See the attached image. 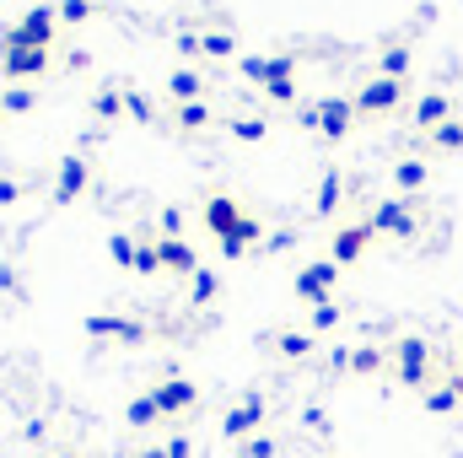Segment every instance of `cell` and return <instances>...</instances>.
<instances>
[{"mask_svg": "<svg viewBox=\"0 0 463 458\" xmlns=\"http://www.w3.org/2000/svg\"><path fill=\"white\" fill-rule=\"evenodd\" d=\"M54 43H60V5H49V0L27 5V11L0 33V49H54Z\"/></svg>", "mask_w": 463, "mask_h": 458, "instance_id": "1", "label": "cell"}, {"mask_svg": "<svg viewBox=\"0 0 463 458\" xmlns=\"http://www.w3.org/2000/svg\"><path fill=\"white\" fill-rule=\"evenodd\" d=\"M388 361H393V377L404 383V388H431V340H420V335H399V340L388 345Z\"/></svg>", "mask_w": 463, "mask_h": 458, "instance_id": "2", "label": "cell"}, {"mask_svg": "<svg viewBox=\"0 0 463 458\" xmlns=\"http://www.w3.org/2000/svg\"><path fill=\"white\" fill-rule=\"evenodd\" d=\"M335 286H340V264H335V259H307V264L297 270V281H291V297H297L302 308H318V302L335 297Z\"/></svg>", "mask_w": 463, "mask_h": 458, "instance_id": "3", "label": "cell"}, {"mask_svg": "<svg viewBox=\"0 0 463 458\" xmlns=\"http://www.w3.org/2000/svg\"><path fill=\"white\" fill-rule=\"evenodd\" d=\"M404 81H388V76H372L366 87H355L350 92V103H355V119H388L404 109Z\"/></svg>", "mask_w": 463, "mask_h": 458, "instance_id": "4", "label": "cell"}, {"mask_svg": "<svg viewBox=\"0 0 463 458\" xmlns=\"http://www.w3.org/2000/svg\"><path fill=\"white\" fill-rule=\"evenodd\" d=\"M242 216H248V205L232 200V195H222V189H211V195L200 200V227L211 232L216 243H232L237 227H242Z\"/></svg>", "mask_w": 463, "mask_h": 458, "instance_id": "5", "label": "cell"}, {"mask_svg": "<svg viewBox=\"0 0 463 458\" xmlns=\"http://www.w3.org/2000/svg\"><path fill=\"white\" fill-rule=\"evenodd\" d=\"M146 394L156 399V415H162V421H178V415H189V410L200 405V388H194L184 372H167V377H156Z\"/></svg>", "mask_w": 463, "mask_h": 458, "instance_id": "6", "label": "cell"}, {"mask_svg": "<svg viewBox=\"0 0 463 458\" xmlns=\"http://www.w3.org/2000/svg\"><path fill=\"white\" fill-rule=\"evenodd\" d=\"M81 335H92V340H109V345H146V324L140 319H129V313H87L81 319Z\"/></svg>", "mask_w": 463, "mask_h": 458, "instance_id": "7", "label": "cell"}, {"mask_svg": "<svg viewBox=\"0 0 463 458\" xmlns=\"http://www.w3.org/2000/svg\"><path fill=\"white\" fill-rule=\"evenodd\" d=\"M54 65V49H0V76L16 81V87H33L43 81Z\"/></svg>", "mask_w": 463, "mask_h": 458, "instance_id": "8", "label": "cell"}, {"mask_svg": "<svg viewBox=\"0 0 463 458\" xmlns=\"http://www.w3.org/2000/svg\"><path fill=\"white\" fill-rule=\"evenodd\" d=\"M264 415H269L264 394H242L227 415H222V437H227V443H248V437H259V432H264Z\"/></svg>", "mask_w": 463, "mask_h": 458, "instance_id": "9", "label": "cell"}, {"mask_svg": "<svg viewBox=\"0 0 463 458\" xmlns=\"http://www.w3.org/2000/svg\"><path fill=\"white\" fill-rule=\"evenodd\" d=\"M87 184H92V162L81 151H65L54 162V205H76L87 195Z\"/></svg>", "mask_w": 463, "mask_h": 458, "instance_id": "10", "label": "cell"}, {"mask_svg": "<svg viewBox=\"0 0 463 458\" xmlns=\"http://www.w3.org/2000/svg\"><path fill=\"white\" fill-rule=\"evenodd\" d=\"M350 129H355V103L345 92H324L318 98V140L340 146V140H350Z\"/></svg>", "mask_w": 463, "mask_h": 458, "instance_id": "11", "label": "cell"}, {"mask_svg": "<svg viewBox=\"0 0 463 458\" xmlns=\"http://www.w3.org/2000/svg\"><path fill=\"white\" fill-rule=\"evenodd\" d=\"M366 222H372L377 237H415V232H420V216H415L410 200H377Z\"/></svg>", "mask_w": 463, "mask_h": 458, "instance_id": "12", "label": "cell"}, {"mask_svg": "<svg viewBox=\"0 0 463 458\" xmlns=\"http://www.w3.org/2000/svg\"><path fill=\"white\" fill-rule=\"evenodd\" d=\"M372 222H340L335 227V237H329V259L340 264V270H350V264H361L366 259V248H372Z\"/></svg>", "mask_w": 463, "mask_h": 458, "instance_id": "13", "label": "cell"}, {"mask_svg": "<svg viewBox=\"0 0 463 458\" xmlns=\"http://www.w3.org/2000/svg\"><path fill=\"white\" fill-rule=\"evenodd\" d=\"M237 71H242V81H253L264 92L275 76H297V54L291 49H280V54H237Z\"/></svg>", "mask_w": 463, "mask_h": 458, "instance_id": "14", "label": "cell"}, {"mask_svg": "<svg viewBox=\"0 0 463 458\" xmlns=\"http://www.w3.org/2000/svg\"><path fill=\"white\" fill-rule=\"evenodd\" d=\"M156 253H162V275H178V281H189V275L205 264L189 237H156Z\"/></svg>", "mask_w": 463, "mask_h": 458, "instance_id": "15", "label": "cell"}, {"mask_svg": "<svg viewBox=\"0 0 463 458\" xmlns=\"http://www.w3.org/2000/svg\"><path fill=\"white\" fill-rule=\"evenodd\" d=\"M162 92H167L173 109H184V103H205V76H200L194 65H178V71H167Z\"/></svg>", "mask_w": 463, "mask_h": 458, "instance_id": "16", "label": "cell"}, {"mask_svg": "<svg viewBox=\"0 0 463 458\" xmlns=\"http://www.w3.org/2000/svg\"><path fill=\"white\" fill-rule=\"evenodd\" d=\"M453 119V103H448V92H426L420 103H415V129L420 135H431L437 124H448Z\"/></svg>", "mask_w": 463, "mask_h": 458, "instance_id": "17", "label": "cell"}, {"mask_svg": "<svg viewBox=\"0 0 463 458\" xmlns=\"http://www.w3.org/2000/svg\"><path fill=\"white\" fill-rule=\"evenodd\" d=\"M313 350H318V335L313 329H280L275 335V356L280 361H307Z\"/></svg>", "mask_w": 463, "mask_h": 458, "instance_id": "18", "label": "cell"}, {"mask_svg": "<svg viewBox=\"0 0 463 458\" xmlns=\"http://www.w3.org/2000/svg\"><path fill=\"white\" fill-rule=\"evenodd\" d=\"M420 399H426V410H431V415H453V410L463 405V377H448V383H431V388H426Z\"/></svg>", "mask_w": 463, "mask_h": 458, "instance_id": "19", "label": "cell"}, {"mask_svg": "<svg viewBox=\"0 0 463 458\" xmlns=\"http://www.w3.org/2000/svg\"><path fill=\"white\" fill-rule=\"evenodd\" d=\"M410 65H415L410 43H383V54H377V76H388V81H410Z\"/></svg>", "mask_w": 463, "mask_h": 458, "instance_id": "20", "label": "cell"}, {"mask_svg": "<svg viewBox=\"0 0 463 458\" xmlns=\"http://www.w3.org/2000/svg\"><path fill=\"white\" fill-rule=\"evenodd\" d=\"M313 205H318V216H335V211L345 205V178H340V167H324V178H318V195H313Z\"/></svg>", "mask_w": 463, "mask_h": 458, "instance_id": "21", "label": "cell"}, {"mask_svg": "<svg viewBox=\"0 0 463 458\" xmlns=\"http://www.w3.org/2000/svg\"><path fill=\"white\" fill-rule=\"evenodd\" d=\"M426 178H431V167H426L420 157H399V162H393V184H399V195H420Z\"/></svg>", "mask_w": 463, "mask_h": 458, "instance_id": "22", "label": "cell"}, {"mask_svg": "<svg viewBox=\"0 0 463 458\" xmlns=\"http://www.w3.org/2000/svg\"><path fill=\"white\" fill-rule=\"evenodd\" d=\"M92 119H103V124L124 119V81H103V87L92 92Z\"/></svg>", "mask_w": 463, "mask_h": 458, "instance_id": "23", "label": "cell"}, {"mask_svg": "<svg viewBox=\"0 0 463 458\" xmlns=\"http://www.w3.org/2000/svg\"><path fill=\"white\" fill-rule=\"evenodd\" d=\"M216 297H222V275H216L211 264H200V270L189 275V302H194V308H211Z\"/></svg>", "mask_w": 463, "mask_h": 458, "instance_id": "24", "label": "cell"}, {"mask_svg": "<svg viewBox=\"0 0 463 458\" xmlns=\"http://www.w3.org/2000/svg\"><path fill=\"white\" fill-rule=\"evenodd\" d=\"M200 54L205 60H237V33L232 27H205L200 33Z\"/></svg>", "mask_w": 463, "mask_h": 458, "instance_id": "25", "label": "cell"}, {"mask_svg": "<svg viewBox=\"0 0 463 458\" xmlns=\"http://www.w3.org/2000/svg\"><path fill=\"white\" fill-rule=\"evenodd\" d=\"M124 426H135V432H151V426H162V415H156V399H151V394H135V399L124 405Z\"/></svg>", "mask_w": 463, "mask_h": 458, "instance_id": "26", "label": "cell"}, {"mask_svg": "<svg viewBox=\"0 0 463 458\" xmlns=\"http://www.w3.org/2000/svg\"><path fill=\"white\" fill-rule=\"evenodd\" d=\"M173 129H178V135H205V129H211V103H184V109H173Z\"/></svg>", "mask_w": 463, "mask_h": 458, "instance_id": "27", "label": "cell"}, {"mask_svg": "<svg viewBox=\"0 0 463 458\" xmlns=\"http://www.w3.org/2000/svg\"><path fill=\"white\" fill-rule=\"evenodd\" d=\"M259 243H264V216H259V211H248V216H242V227H237V237H232V243H222V253H232V259H237L242 248H259Z\"/></svg>", "mask_w": 463, "mask_h": 458, "instance_id": "28", "label": "cell"}, {"mask_svg": "<svg viewBox=\"0 0 463 458\" xmlns=\"http://www.w3.org/2000/svg\"><path fill=\"white\" fill-rule=\"evenodd\" d=\"M383 367H388V350H383V345H355V350H350V372H355V377H377Z\"/></svg>", "mask_w": 463, "mask_h": 458, "instance_id": "29", "label": "cell"}, {"mask_svg": "<svg viewBox=\"0 0 463 458\" xmlns=\"http://www.w3.org/2000/svg\"><path fill=\"white\" fill-rule=\"evenodd\" d=\"M124 119H135V124H156V98L124 81Z\"/></svg>", "mask_w": 463, "mask_h": 458, "instance_id": "30", "label": "cell"}, {"mask_svg": "<svg viewBox=\"0 0 463 458\" xmlns=\"http://www.w3.org/2000/svg\"><path fill=\"white\" fill-rule=\"evenodd\" d=\"M426 146H431V151H442V157H458V151H463V119L437 124V129L426 135Z\"/></svg>", "mask_w": 463, "mask_h": 458, "instance_id": "31", "label": "cell"}, {"mask_svg": "<svg viewBox=\"0 0 463 458\" xmlns=\"http://www.w3.org/2000/svg\"><path fill=\"white\" fill-rule=\"evenodd\" d=\"M227 135H232V140H242V146H259V140H269V119H259V114L248 119V114H237V119L227 124Z\"/></svg>", "mask_w": 463, "mask_h": 458, "instance_id": "32", "label": "cell"}, {"mask_svg": "<svg viewBox=\"0 0 463 458\" xmlns=\"http://www.w3.org/2000/svg\"><path fill=\"white\" fill-rule=\"evenodd\" d=\"M129 275H140V281H156V275H162V253H156V237H146V243L135 248V264H129Z\"/></svg>", "mask_w": 463, "mask_h": 458, "instance_id": "33", "label": "cell"}, {"mask_svg": "<svg viewBox=\"0 0 463 458\" xmlns=\"http://www.w3.org/2000/svg\"><path fill=\"white\" fill-rule=\"evenodd\" d=\"M340 319H345V308L329 297V302H318V308H307V329L313 335H329V329H340Z\"/></svg>", "mask_w": 463, "mask_h": 458, "instance_id": "34", "label": "cell"}, {"mask_svg": "<svg viewBox=\"0 0 463 458\" xmlns=\"http://www.w3.org/2000/svg\"><path fill=\"white\" fill-rule=\"evenodd\" d=\"M0 103H5V119L33 114L38 109V87H0Z\"/></svg>", "mask_w": 463, "mask_h": 458, "instance_id": "35", "label": "cell"}, {"mask_svg": "<svg viewBox=\"0 0 463 458\" xmlns=\"http://www.w3.org/2000/svg\"><path fill=\"white\" fill-rule=\"evenodd\" d=\"M297 92H302V87H297V76H275V81L264 87V98H269L275 109H291V103H297Z\"/></svg>", "mask_w": 463, "mask_h": 458, "instance_id": "36", "label": "cell"}, {"mask_svg": "<svg viewBox=\"0 0 463 458\" xmlns=\"http://www.w3.org/2000/svg\"><path fill=\"white\" fill-rule=\"evenodd\" d=\"M135 248H140V237H129V232H114V237H109V259H114L118 270L135 264Z\"/></svg>", "mask_w": 463, "mask_h": 458, "instance_id": "37", "label": "cell"}, {"mask_svg": "<svg viewBox=\"0 0 463 458\" xmlns=\"http://www.w3.org/2000/svg\"><path fill=\"white\" fill-rule=\"evenodd\" d=\"M237 458H280V443H275L269 432H259V437L237 443Z\"/></svg>", "mask_w": 463, "mask_h": 458, "instance_id": "38", "label": "cell"}, {"mask_svg": "<svg viewBox=\"0 0 463 458\" xmlns=\"http://www.w3.org/2000/svg\"><path fill=\"white\" fill-rule=\"evenodd\" d=\"M184 227H189V216L178 205H162L156 211V237H184Z\"/></svg>", "mask_w": 463, "mask_h": 458, "instance_id": "39", "label": "cell"}, {"mask_svg": "<svg viewBox=\"0 0 463 458\" xmlns=\"http://www.w3.org/2000/svg\"><path fill=\"white\" fill-rule=\"evenodd\" d=\"M92 16H98V0H60V22H71V27H81Z\"/></svg>", "mask_w": 463, "mask_h": 458, "instance_id": "40", "label": "cell"}, {"mask_svg": "<svg viewBox=\"0 0 463 458\" xmlns=\"http://www.w3.org/2000/svg\"><path fill=\"white\" fill-rule=\"evenodd\" d=\"M162 453H167V458H194V443H189V437H178V432H173V437H167V443H162Z\"/></svg>", "mask_w": 463, "mask_h": 458, "instance_id": "41", "label": "cell"}, {"mask_svg": "<svg viewBox=\"0 0 463 458\" xmlns=\"http://www.w3.org/2000/svg\"><path fill=\"white\" fill-rule=\"evenodd\" d=\"M184 60H200V33H178V43H173Z\"/></svg>", "mask_w": 463, "mask_h": 458, "instance_id": "42", "label": "cell"}, {"mask_svg": "<svg viewBox=\"0 0 463 458\" xmlns=\"http://www.w3.org/2000/svg\"><path fill=\"white\" fill-rule=\"evenodd\" d=\"M22 200V178H0V205H16Z\"/></svg>", "mask_w": 463, "mask_h": 458, "instance_id": "43", "label": "cell"}, {"mask_svg": "<svg viewBox=\"0 0 463 458\" xmlns=\"http://www.w3.org/2000/svg\"><path fill=\"white\" fill-rule=\"evenodd\" d=\"M329 372H350V345H335L329 350Z\"/></svg>", "mask_w": 463, "mask_h": 458, "instance_id": "44", "label": "cell"}, {"mask_svg": "<svg viewBox=\"0 0 463 458\" xmlns=\"http://www.w3.org/2000/svg\"><path fill=\"white\" fill-rule=\"evenodd\" d=\"M0 291H16V270L11 264H0Z\"/></svg>", "mask_w": 463, "mask_h": 458, "instance_id": "45", "label": "cell"}, {"mask_svg": "<svg viewBox=\"0 0 463 458\" xmlns=\"http://www.w3.org/2000/svg\"><path fill=\"white\" fill-rule=\"evenodd\" d=\"M135 458H167V453H162V448H140Z\"/></svg>", "mask_w": 463, "mask_h": 458, "instance_id": "46", "label": "cell"}, {"mask_svg": "<svg viewBox=\"0 0 463 458\" xmlns=\"http://www.w3.org/2000/svg\"><path fill=\"white\" fill-rule=\"evenodd\" d=\"M60 458H87V453H60Z\"/></svg>", "mask_w": 463, "mask_h": 458, "instance_id": "47", "label": "cell"}, {"mask_svg": "<svg viewBox=\"0 0 463 458\" xmlns=\"http://www.w3.org/2000/svg\"><path fill=\"white\" fill-rule=\"evenodd\" d=\"M0 124H5V103H0Z\"/></svg>", "mask_w": 463, "mask_h": 458, "instance_id": "48", "label": "cell"}, {"mask_svg": "<svg viewBox=\"0 0 463 458\" xmlns=\"http://www.w3.org/2000/svg\"><path fill=\"white\" fill-rule=\"evenodd\" d=\"M458 377H463V356H458Z\"/></svg>", "mask_w": 463, "mask_h": 458, "instance_id": "49", "label": "cell"}]
</instances>
